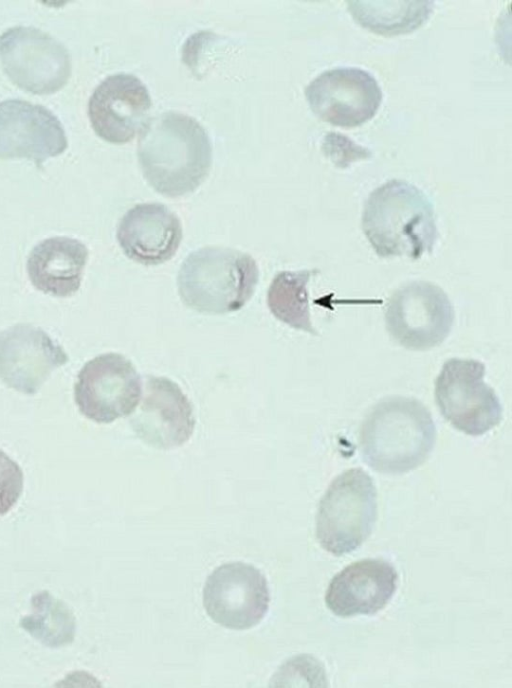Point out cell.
I'll list each match as a JSON object with an SVG mask.
<instances>
[{"label":"cell","instance_id":"obj_11","mask_svg":"<svg viewBox=\"0 0 512 688\" xmlns=\"http://www.w3.org/2000/svg\"><path fill=\"white\" fill-rule=\"evenodd\" d=\"M270 601L265 576L255 566L230 562L217 567L203 588L206 613L217 624L245 630L257 625Z\"/></svg>","mask_w":512,"mask_h":688},{"label":"cell","instance_id":"obj_8","mask_svg":"<svg viewBox=\"0 0 512 688\" xmlns=\"http://www.w3.org/2000/svg\"><path fill=\"white\" fill-rule=\"evenodd\" d=\"M0 60L16 86L39 95L60 90L71 73L64 45L34 27L16 26L4 31L0 35Z\"/></svg>","mask_w":512,"mask_h":688},{"label":"cell","instance_id":"obj_5","mask_svg":"<svg viewBox=\"0 0 512 688\" xmlns=\"http://www.w3.org/2000/svg\"><path fill=\"white\" fill-rule=\"evenodd\" d=\"M377 517V492L372 477L351 468L328 486L316 513V537L335 556L356 550L371 534Z\"/></svg>","mask_w":512,"mask_h":688},{"label":"cell","instance_id":"obj_17","mask_svg":"<svg viewBox=\"0 0 512 688\" xmlns=\"http://www.w3.org/2000/svg\"><path fill=\"white\" fill-rule=\"evenodd\" d=\"M117 241L124 254L146 266L170 260L182 240L179 218L161 203H142L129 209L117 228Z\"/></svg>","mask_w":512,"mask_h":688},{"label":"cell","instance_id":"obj_21","mask_svg":"<svg viewBox=\"0 0 512 688\" xmlns=\"http://www.w3.org/2000/svg\"><path fill=\"white\" fill-rule=\"evenodd\" d=\"M33 612L20 625L34 638L49 647H59L73 641L75 619L69 608L47 592L32 599Z\"/></svg>","mask_w":512,"mask_h":688},{"label":"cell","instance_id":"obj_18","mask_svg":"<svg viewBox=\"0 0 512 688\" xmlns=\"http://www.w3.org/2000/svg\"><path fill=\"white\" fill-rule=\"evenodd\" d=\"M87 260L88 249L82 242L56 236L35 245L28 256L26 269L32 285L39 291L69 297L80 288Z\"/></svg>","mask_w":512,"mask_h":688},{"label":"cell","instance_id":"obj_19","mask_svg":"<svg viewBox=\"0 0 512 688\" xmlns=\"http://www.w3.org/2000/svg\"><path fill=\"white\" fill-rule=\"evenodd\" d=\"M347 5L360 25L385 36L412 32L429 18L434 8L431 1H352Z\"/></svg>","mask_w":512,"mask_h":688},{"label":"cell","instance_id":"obj_1","mask_svg":"<svg viewBox=\"0 0 512 688\" xmlns=\"http://www.w3.org/2000/svg\"><path fill=\"white\" fill-rule=\"evenodd\" d=\"M137 155L144 178L166 197L197 189L209 174L212 149L204 128L192 117L166 112L147 121Z\"/></svg>","mask_w":512,"mask_h":688},{"label":"cell","instance_id":"obj_4","mask_svg":"<svg viewBox=\"0 0 512 688\" xmlns=\"http://www.w3.org/2000/svg\"><path fill=\"white\" fill-rule=\"evenodd\" d=\"M258 280V266L249 254L204 247L184 259L177 286L187 307L200 313L226 314L240 310L250 300Z\"/></svg>","mask_w":512,"mask_h":688},{"label":"cell","instance_id":"obj_23","mask_svg":"<svg viewBox=\"0 0 512 688\" xmlns=\"http://www.w3.org/2000/svg\"><path fill=\"white\" fill-rule=\"evenodd\" d=\"M322 150L336 167L347 168L351 163L370 158L371 151L339 132H328L323 139Z\"/></svg>","mask_w":512,"mask_h":688},{"label":"cell","instance_id":"obj_3","mask_svg":"<svg viewBox=\"0 0 512 688\" xmlns=\"http://www.w3.org/2000/svg\"><path fill=\"white\" fill-rule=\"evenodd\" d=\"M362 230L383 258L417 260L431 254L437 240L434 207L415 185L392 179L374 189L365 201Z\"/></svg>","mask_w":512,"mask_h":688},{"label":"cell","instance_id":"obj_22","mask_svg":"<svg viewBox=\"0 0 512 688\" xmlns=\"http://www.w3.org/2000/svg\"><path fill=\"white\" fill-rule=\"evenodd\" d=\"M24 487V474L17 462L0 449V517L17 504Z\"/></svg>","mask_w":512,"mask_h":688},{"label":"cell","instance_id":"obj_6","mask_svg":"<svg viewBox=\"0 0 512 688\" xmlns=\"http://www.w3.org/2000/svg\"><path fill=\"white\" fill-rule=\"evenodd\" d=\"M485 372L479 360L450 358L435 380L439 412L455 429L469 436L486 434L503 418L498 395L484 381Z\"/></svg>","mask_w":512,"mask_h":688},{"label":"cell","instance_id":"obj_7","mask_svg":"<svg viewBox=\"0 0 512 688\" xmlns=\"http://www.w3.org/2000/svg\"><path fill=\"white\" fill-rule=\"evenodd\" d=\"M453 305L442 288L429 281H413L389 298L385 323L389 335L402 347L425 351L439 346L454 323Z\"/></svg>","mask_w":512,"mask_h":688},{"label":"cell","instance_id":"obj_2","mask_svg":"<svg viewBox=\"0 0 512 688\" xmlns=\"http://www.w3.org/2000/svg\"><path fill=\"white\" fill-rule=\"evenodd\" d=\"M437 438L434 420L418 399L389 396L375 404L359 432L363 461L384 474H403L422 465Z\"/></svg>","mask_w":512,"mask_h":688},{"label":"cell","instance_id":"obj_12","mask_svg":"<svg viewBox=\"0 0 512 688\" xmlns=\"http://www.w3.org/2000/svg\"><path fill=\"white\" fill-rule=\"evenodd\" d=\"M67 362L63 347L39 327L16 324L0 332V379L9 388L34 395Z\"/></svg>","mask_w":512,"mask_h":688},{"label":"cell","instance_id":"obj_15","mask_svg":"<svg viewBox=\"0 0 512 688\" xmlns=\"http://www.w3.org/2000/svg\"><path fill=\"white\" fill-rule=\"evenodd\" d=\"M151 99L146 86L132 74H115L92 93L88 116L95 133L107 142H129L148 120Z\"/></svg>","mask_w":512,"mask_h":688},{"label":"cell","instance_id":"obj_20","mask_svg":"<svg viewBox=\"0 0 512 688\" xmlns=\"http://www.w3.org/2000/svg\"><path fill=\"white\" fill-rule=\"evenodd\" d=\"M318 270L281 271L273 278L267 293L271 313L290 327L318 335L312 325L307 284Z\"/></svg>","mask_w":512,"mask_h":688},{"label":"cell","instance_id":"obj_16","mask_svg":"<svg viewBox=\"0 0 512 688\" xmlns=\"http://www.w3.org/2000/svg\"><path fill=\"white\" fill-rule=\"evenodd\" d=\"M395 567L382 559L349 564L330 581L325 604L336 616L373 615L382 610L397 589Z\"/></svg>","mask_w":512,"mask_h":688},{"label":"cell","instance_id":"obj_9","mask_svg":"<svg viewBox=\"0 0 512 688\" xmlns=\"http://www.w3.org/2000/svg\"><path fill=\"white\" fill-rule=\"evenodd\" d=\"M143 394L141 377L125 356L109 352L84 364L74 386L79 411L96 423H111L135 411Z\"/></svg>","mask_w":512,"mask_h":688},{"label":"cell","instance_id":"obj_10","mask_svg":"<svg viewBox=\"0 0 512 688\" xmlns=\"http://www.w3.org/2000/svg\"><path fill=\"white\" fill-rule=\"evenodd\" d=\"M305 96L319 119L348 128L372 119L383 99L376 78L365 69L351 66L323 71L306 86Z\"/></svg>","mask_w":512,"mask_h":688},{"label":"cell","instance_id":"obj_13","mask_svg":"<svg viewBox=\"0 0 512 688\" xmlns=\"http://www.w3.org/2000/svg\"><path fill=\"white\" fill-rule=\"evenodd\" d=\"M68 146L62 123L47 108L10 99L0 102V158H27L40 167Z\"/></svg>","mask_w":512,"mask_h":688},{"label":"cell","instance_id":"obj_14","mask_svg":"<svg viewBox=\"0 0 512 688\" xmlns=\"http://www.w3.org/2000/svg\"><path fill=\"white\" fill-rule=\"evenodd\" d=\"M130 424L144 443L169 450L190 439L195 417L190 400L177 383L167 377L148 376L143 401Z\"/></svg>","mask_w":512,"mask_h":688}]
</instances>
